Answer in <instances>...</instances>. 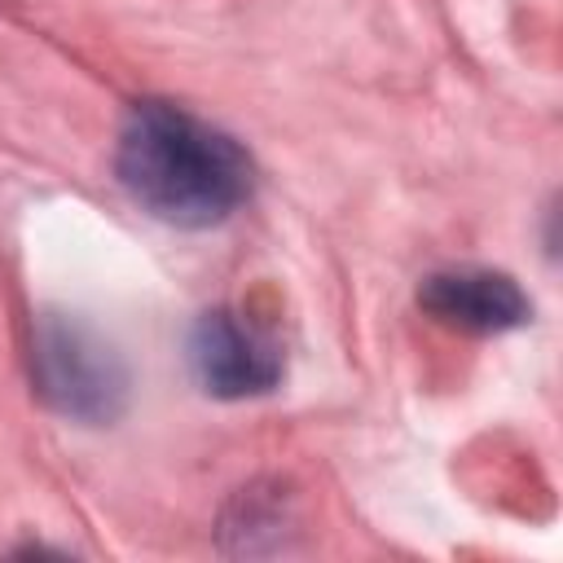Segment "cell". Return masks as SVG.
I'll return each mask as SVG.
<instances>
[{
	"instance_id": "cell-1",
	"label": "cell",
	"mask_w": 563,
	"mask_h": 563,
	"mask_svg": "<svg viewBox=\"0 0 563 563\" xmlns=\"http://www.w3.org/2000/svg\"><path fill=\"white\" fill-rule=\"evenodd\" d=\"M123 189L163 224L211 229L246 198L255 167L246 150L172 101H136L114 154Z\"/></svg>"
},
{
	"instance_id": "cell-2",
	"label": "cell",
	"mask_w": 563,
	"mask_h": 563,
	"mask_svg": "<svg viewBox=\"0 0 563 563\" xmlns=\"http://www.w3.org/2000/svg\"><path fill=\"white\" fill-rule=\"evenodd\" d=\"M31 369L40 396L75 422H114L128 409L123 356L79 317L44 312L31 334Z\"/></svg>"
},
{
	"instance_id": "cell-3",
	"label": "cell",
	"mask_w": 563,
	"mask_h": 563,
	"mask_svg": "<svg viewBox=\"0 0 563 563\" xmlns=\"http://www.w3.org/2000/svg\"><path fill=\"white\" fill-rule=\"evenodd\" d=\"M189 365H194L202 391H211L220 400L264 396L282 378L277 343L229 308L198 317V325L189 334Z\"/></svg>"
},
{
	"instance_id": "cell-4",
	"label": "cell",
	"mask_w": 563,
	"mask_h": 563,
	"mask_svg": "<svg viewBox=\"0 0 563 563\" xmlns=\"http://www.w3.org/2000/svg\"><path fill=\"white\" fill-rule=\"evenodd\" d=\"M418 308L462 334H501L532 317L519 282L497 268H440L422 277Z\"/></svg>"
}]
</instances>
